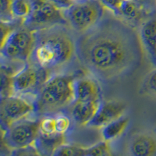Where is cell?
<instances>
[{
    "instance_id": "cell-24",
    "label": "cell",
    "mask_w": 156,
    "mask_h": 156,
    "mask_svg": "<svg viewBox=\"0 0 156 156\" xmlns=\"http://www.w3.org/2000/svg\"><path fill=\"white\" fill-rule=\"evenodd\" d=\"M55 118V126L58 133L64 134L69 130L70 126V119L64 114H58Z\"/></svg>"
},
{
    "instance_id": "cell-14",
    "label": "cell",
    "mask_w": 156,
    "mask_h": 156,
    "mask_svg": "<svg viewBox=\"0 0 156 156\" xmlns=\"http://www.w3.org/2000/svg\"><path fill=\"white\" fill-rule=\"evenodd\" d=\"M71 115L77 124L80 126L88 125L94 118L98 109L101 105L100 101H74Z\"/></svg>"
},
{
    "instance_id": "cell-2",
    "label": "cell",
    "mask_w": 156,
    "mask_h": 156,
    "mask_svg": "<svg viewBox=\"0 0 156 156\" xmlns=\"http://www.w3.org/2000/svg\"><path fill=\"white\" fill-rule=\"evenodd\" d=\"M76 44L66 30L51 27L35 31V44L31 58L45 69L63 67L73 60Z\"/></svg>"
},
{
    "instance_id": "cell-9",
    "label": "cell",
    "mask_w": 156,
    "mask_h": 156,
    "mask_svg": "<svg viewBox=\"0 0 156 156\" xmlns=\"http://www.w3.org/2000/svg\"><path fill=\"white\" fill-rule=\"evenodd\" d=\"M46 69L25 65L12 76V90L19 94H27L37 90L45 80Z\"/></svg>"
},
{
    "instance_id": "cell-3",
    "label": "cell",
    "mask_w": 156,
    "mask_h": 156,
    "mask_svg": "<svg viewBox=\"0 0 156 156\" xmlns=\"http://www.w3.org/2000/svg\"><path fill=\"white\" fill-rule=\"evenodd\" d=\"M73 75H56L44 83L35 104L36 111L48 114L67 106L75 101Z\"/></svg>"
},
{
    "instance_id": "cell-26",
    "label": "cell",
    "mask_w": 156,
    "mask_h": 156,
    "mask_svg": "<svg viewBox=\"0 0 156 156\" xmlns=\"http://www.w3.org/2000/svg\"><path fill=\"white\" fill-rule=\"evenodd\" d=\"M48 1L56 5L60 9H65V10L74 3L72 0H48Z\"/></svg>"
},
{
    "instance_id": "cell-13",
    "label": "cell",
    "mask_w": 156,
    "mask_h": 156,
    "mask_svg": "<svg viewBox=\"0 0 156 156\" xmlns=\"http://www.w3.org/2000/svg\"><path fill=\"white\" fill-rule=\"evenodd\" d=\"M128 150L134 156L154 155L156 154V137L150 133H139L131 139Z\"/></svg>"
},
{
    "instance_id": "cell-4",
    "label": "cell",
    "mask_w": 156,
    "mask_h": 156,
    "mask_svg": "<svg viewBox=\"0 0 156 156\" xmlns=\"http://www.w3.org/2000/svg\"><path fill=\"white\" fill-rule=\"evenodd\" d=\"M104 14V6L99 0H84L74 2L65 11L70 26L78 32H86L94 27Z\"/></svg>"
},
{
    "instance_id": "cell-28",
    "label": "cell",
    "mask_w": 156,
    "mask_h": 156,
    "mask_svg": "<svg viewBox=\"0 0 156 156\" xmlns=\"http://www.w3.org/2000/svg\"><path fill=\"white\" fill-rule=\"evenodd\" d=\"M132 1H135V2H142L144 0H132Z\"/></svg>"
},
{
    "instance_id": "cell-23",
    "label": "cell",
    "mask_w": 156,
    "mask_h": 156,
    "mask_svg": "<svg viewBox=\"0 0 156 156\" xmlns=\"http://www.w3.org/2000/svg\"><path fill=\"white\" fill-rule=\"evenodd\" d=\"M13 0H1V19L3 23H9L13 18L12 5Z\"/></svg>"
},
{
    "instance_id": "cell-5",
    "label": "cell",
    "mask_w": 156,
    "mask_h": 156,
    "mask_svg": "<svg viewBox=\"0 0 156 156\" xmlns=\"http://www.w3.org/2000/svg\"><path fill=\"white\" fill-rule=\"evenodd\" d=\"M35 44V32L29 29L13 30L2 41L1 53L10 61L26 62L31 56Z\"/></svg>"
},
{
    "instance_id": "cell-7",
    "label": "cell",
    "mask_w": 156,
    "mask_h": 156,
    "mask_svg": "<svg viewBox=\"0 0 156 156\" xmlns=\"http://www.w3.org/2000/svg\"><path fill=\"white\" fill-rule=\"evenodd\" d=\"M32 10L25 19L28 28H38L44 25H62L66 23V18L61 9L48 0H30Z\"/></svg>"
},
{
    "instance_id": "cell-8",
    "label": "cell",
    "mask_w": 156,
    "mask_h": 156,
    "mask_svg": "<svg viewBox=\"0 0 156 156\" xmlns=\"http://www.w3.org/2000/svg\"><path fill=\"white\" fill-rule=\"evenodd\" d=\"M36 111L35 104L19 96H5L1 100V120L5 129Z\"/></svg>"
},
{
    "instance_id": "cell-12",
    "label": "cell",
    "mask_w": 156,
    "mask_h": 156,
    "mask_svg": "<svg viewBox=\"0 0 156 156\" xmlns=\"http://www.w3.org/2000/svg\"><path fill=\"white\" fill-rule=\"evenodd\" d=\"M140 41L151 64L156 66V18L143 23L140 30Z\"/></svg>"
},
{
    "instance_id": "cell-18",
    "label": "cell",
    "mask_w": 156,
    "mask_h": 156,
    "mask_svg": "<svg viewBox=\"0 0 156 156\" xmlns=\"http://www.w3.org/2000/svg\"><path fill=\"white\" fill-rule=\"evenodd\" d=\"M32 4L30 0H13L12 12L13 16L26 19L30 14Z\"/></svg>"
},
{
    "instance_id": "cell-6",
    "label": "cell",
    "mask_w": 156,
    "mask_h": 156,
    "mask_svg": "<svg viewBox=\"0 0 156 156\" xmlns=\"http://www.w3.org/2000/svg\"><path fill=\"white\" fill-rule=\"evenodd\" d=\"M41 120L17 121L5 129L3 140L11 149H19L34 144L40 133Z\"/></svg>"
},
{
    "instance_id": "cell-27",
    "label": "cell",
    "mask_w": 156,
    "mask_h": 156,
    "mask_svg": "<svg viewBox=\"0 0 156 156\" xmlns=\"http://www.w3.org/2000/svg\"><path fill=\"white\" fill-rule=\"evenodd\" d=\"M73 2H81V1H84V0H72Z\"/></svg>"
},
{
    "instance_id": "cell-10",
    "label": "cell",
    "mask_w": 156,
    "mask_h": 156,
    "mask_svg": "<svg viewBox=\"0 0 156 156\" xmlns=\"http://www.w3.org/2000/svg\"><path fill=\"white\" fill-rule=\"evenodd\" d=\"M126 103L117 100L101 102L95 115L87 126L91 127H103L106 124L119 119L126 111Z\"/></svg>"
},
{
    "instance_id": "cell-19",
    "label": "cell",
    "mask_w": 156,
    "mask_h": 156,
    "mask_svg": "<svg viewBox=\"0 0 156 156\" xmlns=\"http://www.w3.org/2000/svg\"><path fill=\"white\" fill-rule=\"evenodd\" d=\"M110 147L108 144V141L103 140L98 142L96 144L85 149V154L84 155L88 156H106L111 155Z\"/></svg>"
},
{
    "instance_id": "cell-1",
    "label": "cell",
    "mask_w": 156,
    "mask_h": 156,
    "mask_svg": "<svg viewBox=\"0 0 156 156\" xmlns=\"http://www.w3.org/2000/svg\"><path fill=\"white\" fill-rule=\"evenodd\" d=\"M80 62L96 76L114 80L138 67L140 41L134 30L120 20L108 18L82 34L76 42Z\"/></svg>"
},
{
    "instance_id": "cell-21",
    "label": "cell",
    "mask_w": 156,
    "mask_h": 156,
    "mask_svg": "<svg viewBox=\"0 0 156 156\" xmlns=\"http://www.w3.org/2000/svg\"><path fill=\"white\" fill-rule=\"evenodd\" d=\"M85 149L73 144H62L55 150L53 155H84Z\"/></svg>"
},
{
    "instance_id": "cell-11",
    "label": "cell",
    "mask_w": 156,
    "mask_h": 156,
    "mask_svg": "<svg viewBox=\"0 0 156 156\" xmlns=\"http://www.w3.org/2000/svg\"><path fill=\"white\" fill-rule=\"evenodd\" d=\"M74 101H99L100 88L97 82L91 78H76L73 84Z\"/></svg>"
},
{
    "instance_id": "cell-16",
    "label": "cell",
    "mask_w": 156,
    "mask_h": 156,
    "mask_svg": "<svg viewBox=\"0 0 156 156\" xmlns=\"http://www.w3.org/2000/svg\"><path fill=\"white\" fill-rule=\"evenodd\" d=\"M129 122V117L121 116L119 119L104 126L101 130V136L103 139L107 141H110L119 137L126 130Z\"/></svg>"
},
{
    "instance_id": "cell-20",
    "label": "cell",
    "mask_w": 156,
    "mask_h": 156,
    "mask_svg": "<svg viewBox=\"0 0 156 156\" xmlns=\"http://www.w3.org/2000/svg\"><path fill=\"white\" fill-rule=\"evenodd\" d=\"M141 91L145 94L156 98V69L150 72L144 78Z\"/></svg>"
},
{
    "instance_id": "cell-15",
    "label": "cell",
    "mask_w": 156,
    "mask_h": 156,
    "mask_svg": "<svg viewBox=\"0 0 156 156\" xmlns=\"http://www.w3.org/2000/svg\"><path fill=\"white\" fill-rule=\"evenodd\" d=\"M65 136L62 133H55L53 135H45L39 133L38 136L34 142V146L40 154H53L59 146L63 144Z\"/></svg>"
},
{
    "instance_id": "cell-25",
    "label": "cell",
    "mask_w": 156,
    "mask_h": 156,
    "mask_svg": "<svg viewBox=\"0 0 156 156\" xmlns=\"http://www.w3.org/2000/svg\"><path fill=\"white\" fill-rule=\"evenodd\" d=\"M99 1L104 7L113 12L115 14L119 15L121 5L125 0H99Z\"/></svg>"
},
{
    "instance_id": "cell-22",
    "label": "cell",
    "mask_w": 156,
    "mask_h": 156,
    "mask_svg": "<svg viewBox=\"0 0 156 156\" xmlns=\"http://www.w3.org/2000/svg\"><path fill=\"white\" fill-rule=\"evenodd\" d=\"M40 133L45 135H53L58 133L56 131L55 117H47L41 120Z\"/></svg>"
},
{
    "instance_id": "cell-17",
    "label": "cell",
    "mask_w": 156,
    "mask_h": 156,
    "mask_svg": "<svg viewBox=\"0 0 156 156\" xmlns=\"http://www.w3.org/2000/svg\"><path fill=\"white\" fill-rule=\"evenodd\" d=\"M144 8L141 2L132 0H125L119 9V16H122L128 20H138L143 16Z\"/></svg>"
}]
</instances>
